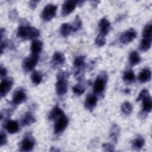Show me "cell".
<instances>
[{
  "label": "cell",
  "mask_w": 152,
  "mask_h": 152,
  "mask_svg": "<svg viewBox=\"0 0 152 152\" xmlns=\"http://www.w3.org/2000/svg\"><path fill=\"white\" fill-rule=\"evenodd\" d=\"M39 35L40 32L37 28L28 25H21L17 31V37L24 40L35 39Z\"/></svg>",
  "instance_id": "1"
},
{
  "label": "cell",
  "mask_w": 152,
  "mask_h": 152,
  "mask_svg": "<svg viewBox=\"0 0 152 152\" xmlns=\"http://www.w3.org/2000/svg\"><path fill=\"white\" fill-rule=\"evenodd\" d=\"M69 74L64 71H60L57 74L56 92L59 96H63L68 90V78Z\"/></svg>",
  "instance_id": "2"
},
{
  "label": "cell",
  "mask_w": 152,
  "mask_h": 152,
  "mask_svg": "<svg viewBox=\"0 0 152 152\" xmlns=\"http://www.w3.org/2000/svg\"><path fill=\"white\" fill-rule=\"evenodd\" d=\"M142 101V112L144 114H147L151 112L152 109V100L150 93L147 89H142L136 101Z\"/></svg>",
  "instance_id": "3"
},
{
  "label": "cell",
  "mask_w": 152,
  "mask_h": 152,
  "mask_svg": "<svg viewBox=\"0 0 152 152\" xmlns=\"http://www.w3.org/2000/svg\"><path fill=\"white\" fill-rule=\"evenodd\" d=\"M107 80V74L106 71L101 72L96 79L93 85V91L96 94H100L104 90Z\"/></svg>",
  "instance_id": "4"
},
{
  "label": "cell",
  "mask_w": 152,
  "mask_h": 152,
  "mask_svg": "<svg viewBox=\"0 0 152 152\" xmlns=\"http://www.w3.org/2000/svg\"><path fill=\"white\" fill-rule=\"evenodd\" d=\"M57 7L52 4L46 5L41 13L42 18L45 21H49L56 15Z\"/></svg>",
  "instance_id": "5"
},
{
  "label": "cell",
  "mask_w": 152,
  "mask_h": 152,
  "mask_svg": "<svg viewBox=\"0 0 152 152\" xmlns=\"http://www.w3.org/2000/svg\"><path fill=\"white\" fill-rule=\"evenodd\" d=\"M39 61V56L31 54L30 56L25 58L23 62V68L26 72L33 70Z\"/></svg>",
  "instance_id": "6"
},
{
  "label": "cell",
  "mask_w": 152,
  "mask_h": 152,
  "mask_svg": "<svg viewBox=\"0 0 152 152\" xmlns=\"http://www.w3.org/2000/svg\"><path fill=\"white\" fill-rule=\"evenodd\" d=\"M27 99V94L26 91L23 88H18L16 89L12 96L11 103L14 106H17L24 102Z\"/></svg>",
  "instance_id": "7"
},
{
  "label": "cell",
  "mask_w": 152,
  "mask_h": 152,
  "mask_svg": "<svg viewBox=\"0 0 152 152\" xmlns=\"http://www.w3.org/2000/svg\"><path fill=\"white\" fill-rule=\"evenodd\" d=\"M35 141L30 134L26 135L20 144V151H31L34 146Z\"/></svg>",
  "instance_id": "8"
},
{
  "label": "cell",
  "mask_w": 152,
  "mask_h": 152,
  "mask_svg": "<svg viewBox=\"0 0 152 152\" xmlns=\"http://www.w3.org/2000/svg\"><path fill=\"white\" fill-rule=\"evenodd\" d=\"M68 118L63 114L61 117H59L54 125V133L55 134H58L62 132L66 128L68 124Z\"/></svg>",
  "instance_id": "9"
},
{
  "label": "cell",
  "mask_w": 152,
  "mask_h": 152,
  "mask_svg": "<svg viewBox=\"0 0 152 152\" xmlns=\"http://www.w3.org/2000/svg\"><path fill=\"white\" fill-rule=\"evenodd\" d=\"M137 36V31L133 28H130L123 33L120 37L119 41L121 43L126 45L131 42Z\"/></svg>",
  "instance_id": "10"
},
{
  "label": "cell",
  "mask_w": 152,
  "mask_h": 152,
  "mask_svg": "<svg viewBox=\"0 0 152 152\" xmlns=\"http://www.w3.org/2000/svg\"><path fill=\"white\" fill-rule=\"evenodd\" d=\"M14 84V81L11 78H4L1 81L0 85L1 97H5L11 90Z\"/></svg>",
  "instance_id": "11"
},
{
  "label": "cell",
  "mask_w": 152,
  "mask_h": 152,
  "mask_svg": "<svg viewBox=\"0 0 152 152\" xmlns=\"http://www.w3.org/2000/svg\"><path fill=\"white\" fill-rule=\"evenodd\" d=\"M77 1H65L63 5L62 8V15L64 17L68 15L69 14L72 12L74 10H75L77 5Z\"/></svg>",
  "instance_id": "12"
},
{
  "label": "cell",
  "mask_w": 152,
  "mask_h": 152,
  "mask_svg": "<svg viewBox=\"0 0 152 152\" xmlns=\"http://www.w3.org/2000/svg\"><path fill=\"white\" fill-rule=\"evenodd\" d=\"M97 103V97L95 94H88L86 97L84 106L87 110L92 111L96 106Z\"/></svg>",
  "instance_id": "13"
},
{
  "label": "cell",
  "mask_w": 152,
  "mask_h": 152,
  "mask_svg": "<svg viewBox=\"0 0 152 152\" xmlns=\"http://www.w3.org/2000/svg\"><path fill=\"white\" fill-rule=\"evenodd\" d=\"M65 61L64 55L61 52H55L51 59V64L53 67L62 65Z\"/></svg>",
  "instance_id": "14"
},
{
  "label": "cell",
  "mask_w": 152,
  "mask_h": 152,
  "mask_svg": "<svg viewBox=\"0 0 152 152\" xmlns=\"http://www.w3.org/2000/svg\"><path fill=\"white\" fill-rule=\"evenodd\" d=\"M99 34L105 37L110 31V23L106 18H103L99 22Z\"/></svg>",
  "instance_id": "15"
},
{
  "label": "cell",
  "mask_w": 152,
  "mask_h": 152,
  "mask_svg": "<svg viewBox=\"0 0 152 152\" xmlns=\"http://www.w3.org/2000/svg\"><path fill=\"white\" fill-rule=\"evenodd\" d=\"M5 128L10 134H15L19 131V125L16 121L8 120L5 122Z\"/></svg>",
  "instance_id": "16"
},
{
  "label": "cell",
  "mask_w": 152,
  "mask_h": 152,
  "mask_svg": "<svg viewBox=\"0 0 152 152\" xmlns=\"http://www.w3.org/2000/svg\"><path fill=\"white\" fill-rule=\"evenodd\" d=\"M31 52L32 55L39 56L43 49L42 42L37 39H34L31 45Z\"/></svg>",
  "instance_id": "17"
},
{
  "label": "cell",
  "mask_w": 152,
  "mask_h": 152,
  "mask_svg": "<svg viewBox=\"0 0 152 152\" xmlns=\"http://www.w3.org/2000/svg\"><path fill=\"white\" fill-rule=\"evenodd\" d=\"M151 77V69L145 67L142 69L138 75V80L141 83H145L150 81Z\"/></svg>",
  "instance_id": "18"
},
{
  "label": "cell",
  "mask_w": 152,
  "mask_h": 152,
  "mask_svg": "<svg viewBox=\"0 0 152 152\" xmlns=\"http://www.w3.org/2000/svg\"><path fill=\"white\" fill-rule=\"evenodd\" d=\"M64 113L62 110L58 106H54L50 111L48 115V119L49 120H57Z\"/></svg>",
  "instance_id": "19"
},
{
  "label": "cell",
  "mask_w": 152,
  "mask_h": 152,
  "mask_svg": "<svg viewBox=\"0 0 152 152\" xmlns=\"http://www.w3.org/2000/svg\"><path fill=\"white\" fill-rule=\"evenodd\" d=\"M36 121L35 118L30 112H27L24 114L21 119V125L22 126H28L33 124Z\"/></svg>",
  "instance_id": "20"
},
{
  "label": "cell",
  "mask_w": 152,
  "mask_h": 152,
  "mask_svg": "<svg viewBox=\"0 0 152 152\" xmlns=\"http://www.w3.org/2000/svg\"><path fill=\"white\" fill-rule=\"evenodd\" d=\"M72 32L74 31L71 24L68 23H63L61 25L60 28V33L63 37H66L69 36Z\"/></svg>",
  "instance_id": "21"
},
{
  "label": "cell",
  "mask_w": 152,
  "mask_h": 152,
  "mask_svg": "<svg viewBox=\"0 0 152 152\" xmlns=\"http://www.w3.org/2000/svg\"><path fill=\"white\" fill-rule=\"evenodd\" d=\"M141 61V57L138 53L135 51H132L129 56V62L131 66H134L140 63Z\"/></svg>",
  "instance_id": "22"
},
{
  "label": "cell",
  "mask_w": 152,
  "mask_h": 152,
  "mask_svg": "<svg viewBox=\"0 0 152 152\" xmlns=\"http://www.w3.org/2000/svg\"><path fill=\"white\" fill-rule=\"evenodd\" d=\"M144 138L141 135H138L132 141V148L135 150H140L144 147Z\"/></svg>",
  "instance_id": "23"
},
{
  "label": "cell",
  "mask_w": 152,
  "mask_h": 152,
  "mask_svg": "<svg viewBox=\"0 0 152 152\" xmlns=\"http://www.w3.org/2000/svg\"><path fill=\"white\" fill-rule=\"evenodd\" d=\"M151 46V39L142 38L139 46V49L141 51L145 52L148 49H150Z\"/></svg>",
  "instance_id": "24"
},
{
  "label": "cell",
  "mask_w": 152,
  "mask_h": 152,
  "mask_svg": "<svg viewBox=\"0 0 152 152\" xmlns=\"http://www.w3.org/2000/svg\"><path fill=\"white\" fill-rule=\"evenodd\" d=\"M135 74L132 70L128 69L124 72L123 75V80L126 83H131L135 80Z\"/></svg>",
  "instance_id": "25"
},
{
  "label": "cell",
  "mask_w": 152,
  "mask_h": 152,
  "mask_svg": "<svg viewBox=\"0 0 152 152\" xmlns=\"http://www.w3.org/2000/svg\"><path fill=\"white\" fill-rule=\"evenodd\" d=\"M119 131H120V129L116 124H114L112 125L110 131L109 137L112 139V140L115 142H117L118 136L119 134Z\"/></svg>",
  "instance_id": "26"
},
{
  "label": "cell",
  "mask_w": 152,
  "mask_h": 152,
  "mask_svg": "<svg viewBox=\"0 0 152 152\" xmlns=\"http://www.w3.org/2000/svg\"><path fill=\"white\" fill-rule=\"evenodd\" d=\"M42 78H43V75L39 71H34L31 74V81L33 84H34L36 86L39 85L41 83V81H42Z\"/></svg>",
  "instance_id": "27"
},
{
  "label": "cell",
  "mask_w": 152,
  "mask_h": 152,
  "mask_svg": "<svg viewBox=\"0 0 152 152\" xmlns=\"http://www.w3.org/2000/svg\"><path fill=\"white\" fill-rule=\"evenodd\" d=\"M143 38L151 39L152 37V23L149 21L144 27L143 33Z\"/></svg>",
  "instance_id": "28"
},
{
  "label": "cell",
  "mask_w": 152,
  "mask_h": 152,
  "mask_svg": "<svg viewBox=\"0 0 152 152\" xmlns=\"http://www.w3.org/2000/svg\"><path fill=\"white\" fill-rule=\"evenodd\" d=\"M85 58L86 57L83 55H79L75 57L74 60V66L77 68H81L85 65Z\"/></svg>",
  "instance_id": "29"
},
{
  "label": "cell",
  "mask_w": 152,
  "mask_h": 152,
  "mask_svg": "<svg viewBox=\"0 0 152 152\" xmlns=\"http://www.w3.org/2000/svg\"><path fill=\"white\" fill-rule=\"evenodd\" d=\"M72 91L75 96H81L85 91V87L82 84L78 83L72 87Z\"/></svg>",
  "instance_id": "30"
},
{
  "label": "cell",
  "mask_w": 152,
  "mask_h": 152,
  "mask_svg": "<svg viewBox=\"0 0 152 152\" xmlns=\"http://www.w3.org/2000/svg\"><path fill=\"white\" fill-rule=\"evenodd\" d=\"M132 106L129 102H125L121 106V110L125 115H130L132 112Z\"/></svg>",
  "instance_id": "31"
},
{
  "label": "cell",
  "mask_w": 152,
  "mask_h": 152,
  "mask_svg": "<svg viewBox=\"0 0 152 152\" xmlns=\"http://www.w3.org/2000/svg\"><path fill=\"white\" fill-rule=\"evenodd\" d=\"M73 29L74 32H77L78 30H79L82 26L81 20L79 18L78 16H77L75 18V20L74 21L72 24H71Z\"/></svg>",
  "instance_id": "32"
},
{
  "label": "cell",
  "mask_w": 152,
  "mask_h": 152,
  "mask_svg": "<svg viewBox=\"0 0 152 152\" xmlns=\"http://www.w3.org/2000/svg\"><path fill=\"white\" fill-rule=\"evenodd\" d=\"M106 40L105 39V37L103 36H102L100 34H98L95 39V44L98 47H102L104 46L106 44Z\"/></svg>",
  "instance_id": "33"
},
{
  "label": "cell",
  "mask_w": 152,
  "mask_h": 152,
  "mask_svg": "<svg viewBox=\"0 0 152 152\" xmlns=\"http://www.w3.org/2000/svg\"><path fill=\"white\" fill-rule=\"evenodd\" d=\"M102 147L106 151H114V146L110 143H104L103 144Z\"/></svg>",
  "instance_id": "34"
},
{
  "label": "cell",
  "mask_w": 152,
  "mask_h": 152,
  "mask_svg": "<svg viewBox=\"0 0 152 152\" xmlns=\"http://www.w3.org/2000/svg\"><path fill=\"white\" fill-rule=\"evenodd\" d=\"M10 114H11V111L9 110L5 109V110H2L0 113L1 120H2L3 119L7 118H8L10 116Z\"/></svg>",
  "instance_id": "35"
},
{
  "label": "cell",
  "mask_w": 152,
  "mask_h": 152,
  "mask_svg": "<svg viewBox=\"0 0 152 152\" xmlns=\"http://www.w3.org/2000/svg\"><path fill=\"white\" fill-rule=\"evenodd\" d=\"M7 142V138L6 134L3 132H1V135H0V145L2 147V145H5Z\"/></svg>",
  "instance_id": "36"
},
{
  "label": "cell",
  "mask_w": 152,
  "mask_h": 152,
  "mask_svg": "<svg viewBox=\"0 0 152 152\" xmlns=\"http://www.w3.org/2000/svg\"><path fill=\"white\" fill-rule=\"evenodd\" d=\"M7 74V69L5 67H4L2 65H1V67H0V75H1V78L5 77L6 76Z\"/></svg>",
  "instance_id": "37"
},
{
  "label": "cell",
  "mask_w": 152,
  "mask_h": 152,
  "mask_svg": "<svg viewBox=\"0 0 152 152\" xmlns=\"http://www.w3.org/2000/svg\"><path fill=\"white\" fill-rule=\"evenodd\" d=\"M38 2H39L38 1H31L29 3V5L32 9H34L36 7Z\"/></svg>",
  "instance_id": "38"
}]
</instances>
